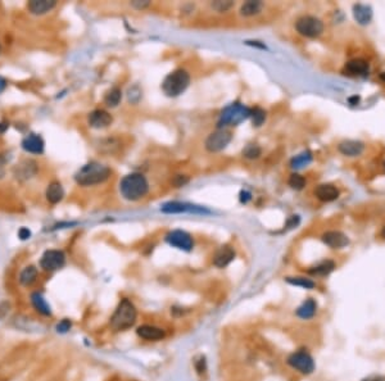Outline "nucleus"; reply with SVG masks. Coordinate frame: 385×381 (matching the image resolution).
Returning a JSON list of instances; mask_svg holds the SVG:
<instances>
[{
	"instance_id": "9d476101",
	"label": "nucleus",
	"mask_w": 385,
	"mask_h": 381,
	"mask_svg": "<svg viewBox=\"0 0 385 381\" xmlns=\"http://www.w3.org/2000/svg\"><path fill=\"white\" fill-rule=\"evenodd\" d=\"M166 241L170 245L185 251H190L192 249V245H194L191 236L187 232L182 231V230H175V231L168 232L167 236H166Z\"/></svg>"
},
{
	"instance_id": "ea45409f",
	"label": "nucleus",
	"mask_w": 385,
	"mask_h": 381,
	"mask_svg": "<svg viewBox=\"0 0 385 381\" xmlns=\"http://www.w3.org/2000/svg\"><path fill=\"white\" fill-rule=\"evenodd\" d=\"M149 4H150L149 2H133V3H131V6H133L134 8H136V9H144V8H147Z\"/></svg>"
},
{
	"instance_id": "473e14b6",
	"label": "nucleus",
	"mask_w": 385,
	"mask_h": 381,
	"mask_svg": "<svg viewBox=\"0 0 385 381\" xmlns=\"http://www.w3.org/2000/svg\"><path fill=\"white\" fill-rule=\"evenodd\" d=\"M250 117H252L254 126H261L266 119V112L262 108L257 107L254 109H250Z\"/></svg>"
},
{
	"instance_id": "5701e85b",
	"label": "nucleus",
	"mask_w": 385,
	"mask_h": 381,
	"mask_svg": "<svg viewBox=\"0 0 385 381\" xmlns=\"http://www.w3.org/2000/svg\"><path fill=\"white\" fill-rule=\"evenodd\" d=\"M346 71L349 75H366L368 72V63L361 58L352 59L346 65Z\"/></svg>"
},
{
	"instance_id": "4468645a",
	"label": "nucleus",
	"mask_w": 385,
	"mask_h": 381,
	"mask_svg": "<svg viewBox=\"0 0 385 381\" xmlns=\"http://www.w3.org/2000/svg\"><path fill=\"white\" fill-rule=\"evenodd\" d=\"M235 258V250L229 245H224L218 249L213 256V265L218 268H224L229 266Z\"/></svg>"
},
{
	"instance_id": "a19ab883",
	"label": "nucleus",
	"mask_w": 385,
	"mask_h": 381,
	"mask_svg": "<svg viewBox=\"0 0 385 381\" xmlns=\"http://www.w3.org/2000/svg\"><path fill=\"white\" fill-rule=\"evenodd\" d=\"M348 102L351 103L352 105H356L357 103L360 102V96H357V95H354V96H351V98L348 99Z\"/></svg>"
},
{
	"instance_id": "a18cd8bd",
	"label": "nucleus",
	"mask_w": 385,
	"mask_h": 381,
	"mask_svg": "<svg viewBox=\"0 0 385 381\" xmlns=\"http://www.w3.org/2000/svg\"><path fill=\"white\" fill-rule=\"evenodd\" d=\"M380 79H381V80H382V81H384V82H385V72H382V74H381V75H380Z\"/></svg>"
},
{
	"instance_id": "dca6fc26",
	"label": "nucleus",
	"mask_w": 385,
	"mask_h": 381,
	"mask_svg": "<svg viewBox=\"0 0 385 381\" xmlns=\"http://www.w3.org/2000/svg\"><path fill=\"white\" fill-rule=\"evenodd\" d=\"M44 147H45V144H44V140L41 139V136L35 135V134L26 136L22 140V148L27 153L41 154L44 152Z\"/></svg>"
},
{
	"instance_id": "20e7f679",
	"label": "nucleus",
	"mask_w": 385,
	"mask_h": 381,
	"mask_svg": "<svg viewBox=\"0 0 385 381\" xmlns=\"http://www.w3.org/2000/svg\"><path fill=\"white\" fill-rule=\"evenodd\" d=\"M190 84V76L186 71L176 70L166 76L162 82V90L167 96L175 98L184 93Z\"/></svg>"
},
{
	"instance_id": "7ed1b4c3",
	"label": "nucleus",
	"mask_w": 385,
	"mask_h": 381,
	"mask_svg": "<svg viewBox=\"0 0 385 381\" xmlns=\"http://www.w3.org/2000/svg\"><path fill=\"white\" fill-rule=\"evenodd\" d=\"M136 317H138V312H136L135 305L125 298L119 302L113 316L111 317V328L116 331L130 329L136 322Z\"/></svg>"
},
{
	"instance_id": "a211bd4d",
	"label": "nucleus",
	"mask_w": 385,
	"mask_h": 381,
	"mask_svg": "<svg viewBox=\"0 0 385 381\" xmlns=\"http://www.w3.org/2000/svg\"><path fill=\"white\" fill-rule=\"evenodd\" d=\"M339 152L342 154L347 155V157H357V155H360L361 153L363 152L365 149V145L361 141H356V140H344L342 141L338 147Z\"/></svg>"
},
{
	"instance_id": "b1692460",
	"label": "nucleus",
	"mask_w": 385,
	"mask_h": 381,
	"mask_svg": "<svg viewBox=\"0 0 385 381\" xmlns=\"http://www.w3.org/2000/svg\"><path fill=\"white\" fill-rule=\"evenodd\" d=\"M334 268H335V263L333 262V261L326 260V261H323V262H320L318 265L309 268L308 274L313 275V276H326V275H329L330 272L334 271Z\"/></svg>"
},
{
	"instance_id": "9b49d317",
	"label": "nucleus",
	"mask_w": 385,
	"mask_h": 381,
	"mask_svg": "<svg viewBox=\"0 0 385 381\" xmlns=\"http://www.w3.org/2000/svg\"><path fill=\"white\" fill-rule=\"evenodd\" d=\"M161 211L163 212V213H168V215H172V213H182V212L210 213V211L202 208V207L192 206V204H187V203H180V202H170V203L163 204Z\"/></svg>"
},
{
	"instance_id": "423d86ee",
	"label": "nucleus",
	"mask_w": 385,
	"mask_h": 381,
	"mask_svg": "<svg viewBox=\"0 0 385 381\" xmlns=\"http://www.w3.org/2000/svg\"><path fill=\"white\" fill-rule=\"evenodd\" d=\"M295 28L302 36L306 37H317L324 32V23L318 18L312 17V16H304L300 17L295 22Z\"/></svg>"
},
{
	"instance_id": "a878e982",
	"label": "nucleus",
	"mask_w": 385,
	"mask_h": 381,
	"mask_svg": "<svg viewBox=\"0 0 385 381\" xmlns=\"http://www.w3.org/2000/svg\"><path fill=\"white\" fill-rule=\"evenodd\" d=\"M37 279V268L34 266H29L26 267L20 275V282L25 286L32 285Z\"/></svg>"
},
{
	"instance_id": "c85d7f7f",
	"label": "nucleus",
	"mask_w": 385,
	"mask_h": 381,
	"mask_svg": "<svg viewBox=\"0 0 385 381\" xmlns=\"http://www.w3.org/2000/svg\"><path fill=\"white\" fill-rule=\"evenodd\" d=\"M286 282H289L290 285L300 286L303 289H313L316 285L311 279H307V277H286Z\"/></svg>"
},
{
	"instance_id": "72a5a7b5",
	"label": "nucleus",
	"mask_w": 385,
	"mask_h": 381,
	"mask_svg": "<svg viewBox=\"0 0 385 381\" xmlns=\"http://www.w3.org/2000/svg\"><path fill=\"white\" fill-rule=\"evenodd\" d=\"M211 7L216 12H218V13H224V12H227L234 7V2H221V0H218V2H213Z\"/></svg>"
},
{
	"instance_id": "4be33fe9",
	"label": "nucleus",
	"mask_w": 385,
	"mask_h": 381,
	"mask_svg": "<svg viewBox=\"0 0 385 381\" xmlns=\"http://www.w3.org/2000/svg\"><path fill=\"white\" fill-rule=\"evenodd\" d=\"M63 197H65V190H63V186L59 182H51L46 189V199H48L49 203H59Z\"/></svg>"
},
{
	"instance_id": "393cba45",
	"label": "nucleus",
	"mask_w": 385,
	"mask_h": 381,
	"mask_svg": "<svg viewBox=\"0 0 385 381\" xmlns=\"http://www.w3.org/2000/svg\"><path fill=\"white\" fill-rule=\"evenodd\" d=\"M31 302L32 305L35 307V309L39 312V313L44 314V316H50L51 309L50 305L46 303V300L44 299V296L40 293H34L31 295Z\"/></svg>"
},
{
	"instance_id": "2eb2a0df",
	"label": "nucleus",
	"mask_w": 385,
	"mask_h": 381,
	"mask_svg": "<svg viewBox=\"0 0 385 381\" xmlns=\"http://www.w3.org/2000/svg\"><path fill=\"white\" fill-rule=\"evenodd\" d=\"M136 334L142 339L145 340H150V342H157V340H162L166 336V333L162 329L157 328V326H152V325H143L140 328H138Z\"/></svg>"
},
{
	"instance_id": "6ab92c4d",
	"label": "nucleus",
	"mask_w": 385,
	"mask_h": 381,
	"mask_svg": "<svg viewBox=\"0 0 385 381\" xmlns=\"http://www.w3.org/2000/svg\"><path fill=\"white\" fill-rule=\"evenodd\" d=\"M55 4L57 3L54 0H32V2L27 4V8H29V11L32 14L41 16V14L50 12L55 7Z\"/></svg>"
},
{
	"instance_id": "412c9836",
	"label": "nucleus",
	"mask_w": 385,
	"mask_h": 381,
	"mask_svg": "<svg viewBox=\"0 0 385 381\" xmlns=\"http://www.w3.org/2000/svg\"><path fill=\"white\" fill-rule=\"evenodd\" d=\"M316 310H317V303L309 298V299H307L306 302H303L298 307L297 316L303 320L312 319L316 314Z\"/></svg>"
},
{
	"instance_id": "39448f33",
	"label": "nucleus",
	"mask_w": 385,
	"mask_h": 381,
	"mask_svg": "<svg viewBox=\"0 0 385 381\" xmlns=\"http://www.w3.org/2000/svg\"><path fill=\"white\" fill-rule=\"evenodd\" d=\"M250 117V109L240 103H234L222 110L218 126H236Z\"/></svg>"
},
{
	"instance_id": "c03bdc74",
	"label": "nucleus",
	"mask_w": 385,
	"mask_h": 381,
	"mask_svg": "<svg viewBox=\"0 0 385 381\" xmlns=\"http://www.w3.org/2000/svg\"><path fill=\"white\" fill-rule=\"evenodd\" d=\"M363 381H384V378L382 377H370V378H366V380Z\"/></svg>"
},
{
	"instance_id": "37998d69",
	"label": "nucleus",
	"mask_w": 385,
	"mask_h": 381,
	"mask_svg": "<svg viewBox=\"0 0 385 381\" xmlns=\"http://www.w3.org/2000/svg\"><path fill=\"white\" fill-rule=\"evenodd\" d=\"M8 126H9V124L6 123V122H3V123H0V133H4V131H6L7 129H8Z\"/></svg>"
},
{
	"instance_id": "f3484780",
	"label": "nucleus",
	"mask_w": 385,
	"mask_h": 381,
	"mask_svg": "<svg viewBox=\"0 0 385 381\" xmlns=\"http://www.w3.org/2000/svg\"><path fill=\"white\" fill-rule=\"evenodd\" d=\"M314 195L320 199L321 202H334L339 198V190L330 183H323L318 185L314 190Z\"/></svg>"
},
{
	"instance_id": "ddd939ff",
	"label": "nucleus",
	"mask_w": 385,
	"mask_h": 381,
	"mask_svg": "<svg viewBox=\"0 0 385 381\" xmlns=\"http://www.w3.org/2000/svg\"><path fill=\"white\" fill-rule=\"evenodd\" d=\"M88 121L89 124L94 129H104V127H108L112 123L113 118L107 110L95 109L89 114Z\"/></svg>"
},
{
	"instance_id": "f704fd0d",
	"label": "nucleus",
	"mask_w": 385,
	"mask_h": 381,
	"mask_svg": "<svg viewBox=\"0 0 385 381\" xmlns=\"http://www.w3.org/2000/svg\"><path fill=\"white\" fill-rule=\"evenodd\" d=\"M71 328H72V322L70 321V320L65 319L57 325V331L60 334H66V333H68V331H70V329Z\"/></svg>"
},
{
	"instance_id": "c756f323",
	"label": "nucleus",
	"mask_w": 385,
	"mask_h": 381,
	"mask_svg": "<svg viewBox=\"0 0 385 381\" xmlns=\"http://www.w3.org/2000/svg\"><path fill=\"white\" fill-rule=\"evenodd\" d=\"M312 161V155L309 152H303L302 154L297 155L295 158L292 159V167L293 168H303L304 166H307V164L311 163Z\"/></svg>"
},
{
	"instance_id": "79ce46f5",
	"label": "nucleus",
	"mask_w": 385,
	"mask_h": 381,
	"mask_svg": "<svg viewBox=\"0 0 385 381\" xmlns=\"http://www.w3.org/2000/svg\"><path fill=\"white\" fill-rule=\"evenodd\" d=\"M6 86H7V81L3 79V77L0 76V93L6 89Z\"/></svg>"
},
{
	"instance_id": "f257e3e1",
	"label": "nucleus",
	"mask_w": 385,
	"mask_h": 381,
	"mask_svg": "<svg viewBox=\"0 0 385 381\" xmlns=\"http://www.w3.org/2000/svg\"><path fill=\"white\" fill-rule=\"evenodd\" d=\"M119 192L126 201H139L149 192V183L142 173H130L119 182Z\"/></svg>"
},
{
	"instance_id": "1a4fd4ad",
	"label": "nucleus",
	"mask_w": 385,
	"mask_h": 381,
	"mask_svg": "<svg viewBox=\"0 0 385 381\" xmlns=\"http://www.w3.org/2000/svg\"><path fill=\"white\" fill-rule=\"evenodd\" d=\"M66 263V256L62 250H55V249H50L46 250L43 254V257L40 260V266L43 270L49 272L57 271L65 266Z\"/></svg>"
},
{
	"instance_id": "aec40b11",
	"label": "nucleus",
	"mask_w": 385,
	"mask_h": 381,
	"mask_svg": "<svg viewBox=\"0 0 385 381\" xmlns=\"http://www.w3.org/2000/svg\"><path fill=\"white\" fill-rule=\"evenodd\" d=\"M353 14L356 21L360 25H367L372 18V9L365 4H356L353 7Z\"/></svg>"
},
{
	"instance_id": "f03ea898",
	"label": "nucleus",
	"mask_w": 385,
	"mask_h": 381,
	"mask_svg": "<svg viewBox=\"0 0 385 381\" xmlns=\"http://www.w3.org/2000/svg\"><path fill=\"white\" fill-rule=\"evenodd\" d=\"M111 176V169L96 162L85 164L75 176V180L81 186H93L102 183Z\"/></svg>"
},
{
	"instance_id": "f8f14e48",
	"label": "nucleus",
	"mask_w": 385,
	"mask_h": 381,
	"mask_svg": "<svg viewBox=\"0 0 385 381\" xmlns=\"http://www.w3.org/2000/svg\"><path fill=\"white\" fill-rule=\"evenodd\" d=\"M323 241L333 249L344 248L349 244V239L346 234L340 231H328L323 235Z\"/></svg>"
},
{
	"instance_id": "49530a36",
	"label": "nucleus",
	"mask_w": 385,
	"mask_h": 381,
	"mask_svg": "<svg viewBox=\"0 0 385 381\" xmlns=\"http://www.w3.org/2000/svg\"><path fill=\"white\" fill-rule=\"evenodd\" d=\"M381 236L385 239V226H384V227H382V230H381Z\"/></svg>"
},
{
	"instance_id": "0eeeda50",
	"label": "nucleus",
	"mask_w": 385,
	"mask_h": 381,
	"mask_svg": "<svg viewBox=\"0 0 385 381\" xmlns=\"http://www.w3.org/2000/svg\"><path fill=\"white\" fill-rule=\"evenodd\" d=\"M288 363L289 366H292L293 368L299 371L300 373H304V375H308L314 370L313 358L304 350H299V352L290 354L288 358Z\"/></svg>"
},
{
	"instance_id": "2f4dec72",
	"label": "nucleus",
	"mask_w": 385,
	"mask_h": 381,
	"mask_svg": "<svg viewBox=\"0 0 385 381\" xmlns=\"http://www.w3.org/2000/svg\"><path fill=\"white\" fill-rule=\"evenodd\" d=\"M289 186L294 190H302L306 186V180H304L303 176L298 175V173H293L289 178Z\"/></svg>"
},
{
	"instance_id": "bb28decb",
	"label": "nucleus",
	"mask_w": 385,
	"mask_h": 381,
	"mask_svg": "<svg viewBox=\"0 0 385 381\" xmlns=\"http://www.w3.org/2000/svg\"><path fill=\"white\" fill-rule=\"evenodd\" d=\"M262 7L261 2H246L240 7V14L244 17H252L262 11Z\"/></svg>"
},
{
	"instance_id": "cd10ccee",
	"label": "nucleus",
	"mask_w": 385,
	"mask_h": 381,
	"mask_svg": "<svg viewBox=\"0 0 385 381\" xmlns=\"http://www.w3.org/2000/svg\"><path fill=\"white\" fill-rule=\"evenodd\" d=\"M122 98V93L118 88H113L111 90L108 91L104 96V103L108 105V107H117L121 102Z\"/></svg>"
},
{
	"instance_id": "c9c22d12",
	"label": "nucleus",
	"mask_w": 385,
	"mask_h": 381,
	"mask_svg": "<svg viewBox=\"0 0 385 381\" xmlns=\"http://www.w3.org/2000/svg\"><path fill=\"white\" fill-rule=\"evenodd\" d=\"M172 182L176 187H181L189 182V177H187V176H185V175H177V176H175V178H173Z\"/></svg>"
},
{
	"instance_id": "de8ad7c7",
	"label": "nucleus",
	"mask_w": 385,
	"mask_h": 381,
	"mask_svg": "<svg viewBox=\"0 0 385 381\" xmlns=\"http://www.w3.org/2000/svg\"><path fill=\"white\" fill-rule=\"evenodd\" d=\"M0 50H2V46H0Z\"/></svg>"
},
{
	"instance_id": "4c0bfd02",
	"label": "nucleus",
	"mask_w": 385,
	"mask_h": 381,
	"mask_svg": "<svg viewBox=\"0 0 385 381\" xmlns=\"http://www.w3.org/2000/svg\"><path fill=\"white\" fill-rule=\"evenodd\" d=\"M298 223H299V217H298V216H292V217L288 220V222H286V227H288V229H293Z\"/></svg>"
},
{
	"instance_id": "6e6552de",
	"label": "nucleus",
	"mask_w": 385,
	"mask_h": 381,
	"mask_svg": "<svg viewBox=\"0 0 385 381\" xmlns=\"http://www.w3.org/2000/svg\"><path fill=\"white\" fill-rule=\"evenodd\" d=\"M232 135L230 131L220 129V130L215 131L211 134L206 140V149L211 153H217L224 150L231 141Z\"/></svg>"
},
{
	"instance_id": "58836bf2",
	"label": "nucleus",
	"mask_w": 385,
	"mask_h": 381,
	"mask_svg": "<svg viewBox=\"0 0 385 381\" xmlns=\"http://www.w3.org/2000/svg\"><path fill=\"white\" fill-rule=\"evenodd\" d=\"M252 199V194H250L249 192H246V190H243V192L240 193V202L241 203H248V202Z\"/></svg>"
},
{
	"instance_id": "7c9ffc66",
	"label": "nucleus",
	"mask_w": 385,
	"mask_h": 381,
	"mask_svg": "<svg viewBox=\"0 0 385 381\" xmlns=\"http://www.w3.org/2000/svg\"><path fill=\"white\" fill-rule=\"evenodd\" d=\"M261 153H262V150L257 144H248L243 149V155L248 159H257Z\"/></svg>"
},
{
	"instance_id": "e433bc0d",
	"label": "nucleus",
	"mask_w": 385,
	"mask_h": 381,
	"mask_svg": "<svg viewBox=\"0 0 385 381\" xmlns=\"http://www.w3.org/2000/svg\"><path fill=\"white\" fill-rule=\"evenodd\" d=\"M30 236H31V231H30L29 229H26V227H22V229L18 231V237H20L21 240H27L30 239Z\"/></svg>"
}]
</instances>
